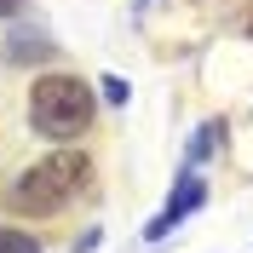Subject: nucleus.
<instances>
[{
  "instance_id": "2",
  "label": "nucleus",
  "mask_w": 253,
  "mask_h": 253,
  "mask_svg": "<svg viewBox=\"0 0 253 253\" xmlns=\"http://www.w3.org/2000/svg\"><path fill=\"white\" fill-rule=\"evenodd\" d=\"M92 121V86L75 75H41L29 92V126L41 138H81Z\"/></svg>"
},
{
  "instance_id": "6",
  "label": "nucleus",
  "mask_w": 253,
  "mask_h": 253,
  "mask_svg": "<svg viewBox=\"0 0 253 253\" xmlns=\"http://www.w3.org/2000/svg\"><path fill=\"white\" fill-rule=\"evenodd\" d=\"M104 98H110V104H126V81L121 75H104Z\"/></svg>"
},
{
  "instance_id": "1",
  "label": "nucleus",
  "mask_w": 253,
  "mask_h": 253,
  "mask_svg": "<svg viewBox=\"0 0 253 253\" xmlns=\"http://www.w3.org/2000/svg\"><path fill=\"white\" fill-rule=\"evenodd\" d=\"M86 178H92V161L81 150H52L46 161H35L29 173L12 184V207L17 213H58L69 196H81Z\"/></svg>"
},
{
  "instance_id": "4",
  "label": "nucleus",
  "mask_w": 253,
  "mask_h": 253,
  "mask_svg": "<svg viewBox=\"0 0 253 253\" xmlns=\"http://www.w3.org/2000/svg\"><path fill=\"white\" fill-rule=\"evenodd\" d=\"M41 52H52L41 35H12V46H6V58H17V63H29V58H41Z\"/></svg>"
},
{
  "instance_id": "7",
  "label": "nucleus",
  "mask_w": 253,
  "mask_h": 253,
  "mask_svg": "<svg viewBox=\"0 0 253 253\" xmlns=\"http://www.w3.org/2000/svg\"><path fill=\"white\" fill-rule=\"evenodd\" d=\"M23 12V0H0V17H17Z\"/></svg>"
},
{
  "instance_id": "3",
  "label": "nucleus",
  "mask_w": 253,
  "mask_h": 253,
  "mask_svg": "<svg viewBox=\"0 0 253 253\" xmlns=\"http://www.w3.org/2000/svg\"><path fill=\"white\" fill-rule=\"evenodd\" d=\"M202 202H207L202 178H178V190H173V202H167V213H161V219H150V242H161V236H167L178 219H184V213H196Z\"/></svg>"
},
{
  "instance_id": "5",
  "label": "nucleus",
  "mask_w": 253,
  "mask_h": 253,
  "mask_svg": "<svg viewBox=\"0 0 253 253\" xmlns=\"http://www.w3.org/2000/svg\"><path fill=\"white\" fill-rule=\"evenodd\" d=\"M0 253H41V242L29 230H0Z\"/></svg>"
}]
</instances>
